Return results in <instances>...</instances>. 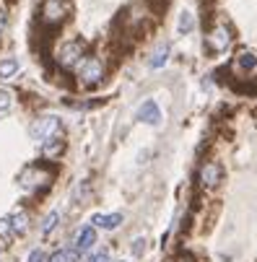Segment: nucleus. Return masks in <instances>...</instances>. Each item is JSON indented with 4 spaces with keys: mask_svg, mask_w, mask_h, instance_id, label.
<instances>
[{
    "mask_svg": "<svg viewBox=\"0 0 257 262\" xmlns=\"http://www.w3.org/2000/svg\"><path fill=\"white\" fill-rule=\"evenodd\" d=\"M55 174L57 171H55V166H50V161H34V164H26L18 171L16 182H18L21 190H26V192H45V190L52 187Z\"/></svg>",
    "mask_w": 257,
    "mask_h": 262,
    "instance_id": "1",
    "label": "nucleus"
},
{
    "mask_svg": "<svg viewBox=\"0 0 257 262\" xmlns=\"http://www.w3.org/2000/svg\"><path fill=\"white\" fill-rule=\"evenodd\" d=\"M104 76H106V65H104V60H101L99 55H86V57L78 62V68H76V78H78V83L86 86V89L99 86V83L104 81Z\"/></svg>",
    "mask_w": 257,
    "mask_h": 262,
    "instance_id": "2",
    "label": "nucleus"
},
{
    "mask_svg": "<svg viewBox=\"0 0 257 262\" xmlns=\"http://www.w3.org/2000/svg\"><path fill=\"white\" fill-rule=\"evenodd\" d=\"M68 0H42V11H39V24L47 31H57L68 21Z\"/></svg>",
    "mask_w": 257,
    "mask_h": 262,
    "instance_id": "3",
    "label": "nucleus"
},
{
    "mask_svg": "<svg viewBox=\"0 0 257 262\" xmlns=\"http://www.w3.org/2000/svg\"><path fill=\"white\" fill-rule=\"evenodd\" d=\"M86 55H89V52H86V42H83V39H68V42H62V45L57 47L55 62H57L62 70H76L78 62H81Z\"/></svg>",
    "mask_w": 257,
    "mask_h": 262,
    "instance_id": "4",
    "label": "nucleus"
},
{
    "mask_svg": "<svg viewBox=\"0 0 257 262\" xmlns=\"http://www.w3.org/2000/svg\"><path fill=\"white\" fill-rule=\"evenodd\" d=\"M62 133V122H60V117H55V115H42V117H36L34 122H31V127H29V135L36 140V143H45V140H50V138H55V135H60Z\"/></svg>",
    "mask_w": 257,
    "mask_h": 262,
    "instance_id": "5",
    "label": "nucleus"
},
{
    "mask_svg": "<svg viewBox=\"0 0 257 262\" xmlns=\"http://www.w3.org/2000/svg\"><path fill=\"white\" fill-rule=\"evenodd\" d=\"M208 47L216 52V55H221V52H226L229 47H231V42H234V34H231V29L226 26V24H216L210 31H208Z\"/></svg>",
    "mask_w": 257,
    "mask_h": 262,
    "instance_id": "6",
    "label": "nucleus"
},
{
    "mask_svg": "<svg viewBox=\"0 0 257 262\" xmlns=\"http://www.w3.org/2000/svg\"><path fill=\"white\" fill-rule=\"evenodd\" d=\"M221 164H218L216 159H210V161H205L203 166H200V184L205 187V190H213V187L221 182Z\"/></svg>",
    "mask_w": 257,
    "mask_h": 262,
    "instance_id": "7",
    "label": "nucleus"
},
{
    "mask_svg": "<svg viewBox=\"0 0 257 262\" xmlns=\"http://www.w3.org/2000/svg\"><path fill=\"white\" fill-rule=\"evenodd\" d=\"M140 122H145V125H161V109H159V104L154 101V99H148V101H143L140 104V109H138V115H135Z\"/></svg>",
    "mask_w": 257,
    "mask_h": 262,
    "instance_id": "8",
    "label": "nucleus"
},
{
    "mask_svg": "<svg viewBox=\"0 0 257 262\" xmlns=\"http://www.w3.org/2000/svg\"><path fill=\"white\" fill-rule=\"evenodd\" d=\"M62 151H65V138H62V133L42 143V156H45V161H57V159L62 156Z\"/></svg>",
    "mask_w": 257,
    "mask_h": 262,
    "instance_id": "9",
    "label": "nucleus"
},
{
    "mask_svg": "<svg viewBox=\"0 0 257 262\" xmlns=\"http://www.w3.org/2000/svg\"><path fill=\"white\" fill-rule=\"evenodd\" d=\"M122 223V213H96L91 218V226L94 229H104V231H115Z\"/></svg>",
    "mask_w": 257,
    "mask_h": 262,
    "instance_id": "10",
    "label": "nucleus"
},
{
    "mask_svg": "<svg viewBox=\"0 0 257 262\" xmlns=\"http://www.w3.org/2000/svg\"><path fill=\"white\" fill-rule=\"evenodd\" d=\"M94 244H96V229L89 223V226H83V229L78 231V236H76V247H73V249H76L78 254H83V252H89Z\"/></svg>",
    "mask_w": 257,
    "mask_h": 262,
    "instance_id": "11",
    "label": "nucleus"
},
{
    "mask_svg": "<svg viewBox=\"0 0 257 262\" xmlns=\"http://www.w3.org/2000/svg\"><path fill=\"white\" fill-rule=\"evenodd\" d=\"M8 215H11V226H13V234L16 236H21V234L29 231V213L26 210H13Z\"/></svg>",
    "mask_w": 257,
    "mask_h": 262,
    "instance_id": "12",
    "label": "nucleus"
},
{
    "mask_svg": "<svg viewBox=\"0 0 257 262\" xmlns=\"http://www.w3.org/2000/svg\"><path fill=\"white\" fill-rule=\"evenodd\" d=\"M166 60H169V45H166V42H161V45L151 52V57H148V68L159 70V68H164V65H166Z\"/></svg>",
    "mask_w": 257,
    "mask_h": 262,
    "instance_id": "13",
    "label": "nucleus"
},
{
    "mask_svg": "<svg viewBox=\"0 0 257 262\" xmlns=\"http://www.w3.org/2000/svg\"><path fill=\"white\" fill-rule=\"evenodd\" d=\"M18 60L16 57H3L0 60V81H8V78H13L16 73H18Z\"/></svg>",
    "mask_w": 257,
    "mask_h": 262,
    "instance_id": "14",
    "label": "nucleus"
},
{
    "mask_svg": "<svg viewBox=\"0 0 257 262\" xmlns=\"http://www.w3.org/2000/svg\"><path fill=\"white\" fill-rule=\"evenodd\" d=\"M57 223H60V210H50V213L42 218V229H39V234L47 239V236L57 229Z\"/></svg>",
    "mask_w": 257,
    "mask_h": 262,
    "instance_id": "15",
    "label": "nucleus"
},
{
    "mask_svg": "<svg viewBox=\"0 0 257 262\" xmlns=\"http://www.w3.org/2000/svg\"><path fill=\"white\" fill-rule=\"evenodd\" d=\"M78 252L73 249V247H65V249H57L55 254H50V259L47 262H78Z\"/></svg>",
    "mask_w": 257,
    "mask_h": 262,
    "instance_id": "16",
    "label": "nucleus"
},
{
    "mask_svg": "<svg viewBox=\"0 0 257 262\" xmlns=\"http://www.w3.org/2000/svg\"><path fill=\"white\" fill-rule=\"evenodd\" d=\"M13 239H16V234H13V226H11V215H3L0 218V242L11 244Z\"/></svg>",
    "mask_w": 257,
    "mask_h": 262,
    "instance_id": "17",
    "label": "nucleus"
},
{
    "mask_svg": "<svg viewBox=\"0 0 257 262\" xmlns=\"http://www.w3.org/2000/svg\"><path fill=\"white\" fill-rule=\"evenodd\" d=\"M237 68H239V70H244V73L257 70V57H254L252 52H242V55L237 57Z\"/></svg>",
    "mask_w": 257,
    "mask_h": 262,
    "instance_id": "18",
    "label": "nucleus"
},
{
    "mask_svg": "<svg viewBox=\"0 0 257 262\" xmlns=\"http://www.w3.org/2000/svg\"><path fill=\"white\" fill-rule=\"evenodd\" d=\"M192 26H195V16H192L190 11H182V13H179V26H177V31H179V34H187V31H192Z\"/></svg>",
    "mask_w": 257,
    "mask_h": 262,
    "instance_id": "19",
    "label": "nucleus"
},
{
    "mask_svg": "<svg viewBox=\"0 0 257 262\" xmlns=\"http://www.w3.org/2000/svg\"><path fill=\"white\" fill-rule=\"evenodd\" d=\"M11 106H13V91L6 89V86H0V115L8 112Z\"/></svg>",
    "mask_w": 257,
    "mask_h": 262,
    "instance_id": "20",
    "label": "nucleus"
},
{
    "mask_svg": "<svg viewBox=\"0 0 257 262\" xmlns=\"http://www.w3.org/2000/svg\"><path fill=\"white\" fill-rule=\"evenodd\" d=\"M145 3H148V8H151L154 13H161V11L166 8V3H169V0H145Z\"/></svg>",
    "mask_w": 257,
    "mask_h": 262,
    "instance_id": "21",
    "label": "nucleus"
},
{
    "mask_svg": "<svg viewBox=\"0 0 257 262\" xmlns=\"http://www.w3.org/2000/svg\"><path fill=\"white\" fill-rule=\"evenodd\" d=\"M26 262H45V252L36 247V249H31L29 252V257H26Z\"/></svg>",
    "mask_w": 257,
    "mask_h": 262,
    "instance_id": "22",
    "label": "nucleus"
},
{
    "mask_svg": "<svg viewBox=\"0 0 257 262\" xmlns=\"http://www.w3.org/2000/svg\"><path fill=\"white\" fill-rule=\"evenodd\" d=\"M143 252H145V239H135V242H133V254L140 257Z\"/></svg>",
    "mask_w": 257,
    "mask_h": 262,
    "instance_id": "23",
    "label": "nucleus"
},
{
    "mask_svg": "<svg viewBox=\"0 0 257 262\" xmlns=\"http://www.w3.org/2000/svg\"><path fill=\"white\" fill-rule=\"evenodd\" d=\"M86 262H109V254H106V252H96V254H91Z\"/></svg>",
    "mask_w": 257,
    "mask_h": 262,
    "instance_id": "24",
    "label": "nucleus"
},
{
    "mask_svg": "<svg viewBox=\"0 0 257 262\" xmlns=\"http://www.w3.org/2000/svg\"><path fill=\"white\" fill-rule=\"evenodd\" d=\"M6 24H8V16H6V8L0 6V34H3V29H6Z\"/></svg>",
    "mask_w": 257,
    "mask_h": 262,
    "instance_id": "25",
    "label": "nucleus"
},
{
    "mask_svg": "<svg viewBox=\"0 0 257 262\" xmlns=\"http://www.w3.org/2000/svg\"><path fill=\"white\" fill-rule=\"evenodd\" d=\"M6 249H8V244H6V242H0V257H3V252H6Z\"/></svg>",
    "mask_w": 257,
    "mask_h": 262,
    "instance_id": "26",
    "label": "nucleus"
}]
</instances>
